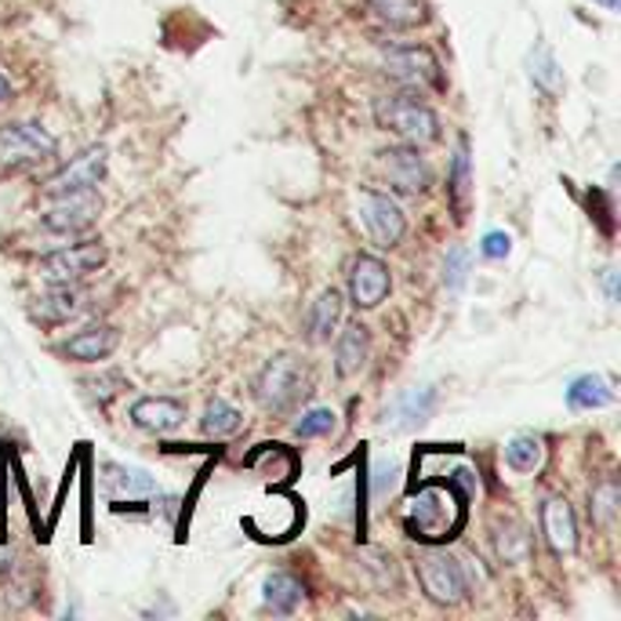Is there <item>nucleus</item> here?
<instances>
[{
    "mask_svg": "<svg viewBox=\"0 0 621 621\" xmlns=\"http://www.w3.org/2000/svg\"><path fill=\"white\" fill-rule=\"evenodd\" d=\"M251 396H255V404L272 418L295 415L298 407L313 396V367H309V360H302L298 353H277L255 375Z\"/></svg>",
    "mask_w": 621,
    "mask_h": 621,
    "instance_id": "nucleus-1",
    "label": "nucleus"
},
{
    "mask_svg": "<svg viewBox=\"0 0 621 621\" xmlns=\"http://www.w3.org/2000/svg\"><path fill=\"white\" fill-rule=\"evenodd\" d=\"M375 124L382 131L396 135L400 142L407 146H437L443 139V120L440 114L432 109L421 92H393V95H382L375 103Z\"/></svg>",
    "mask_w": 621,
    "mask_h": 621,
    "instance_id": "nucleus-2",
    "label": "nucleus"
},
{
    "mask_svg": "<svg viewBox=\"0 0 621 621\" xmlns=\"http://www.w3.org/2000/svg\"><path fill=\"white\" fill-rule=\"evenodd\" d=\"M415 570H418V586H421V592H426L429 603L458 607V603L469 600V589H473L469 586V570L454 553H447V549L421 553Z\"/></svg>",
    "mask_w": 621,
    "mask_h": 621,
    "instance_id": "nucleus-3",
    "label": "nucleus"
},
{
    "mask_svg": "<svg viewBox=\"0 0 621 621\" xmlns=\"http://www.w3.org/2000/svg\"><path fill=\"white\" fill-rule=\"evenodd\" d=\"M382 73L411 92H447L440 58L426 44H393L382 55Z\"/></svg>",
    "mask_w": 621,
    "mask_h": 621,
    "instance_id": "nucleus-4",
    "label": "nucleus"
},
{
    "mask_svg": "<svg viewBox=\"0 0 621 621\" xmlns=\"http://www.w3.org/2000/svg\"><path fill=\"white\" fill-rule=\"evenodd\" d=\"M58 153V139L33 120H8L0 124V164L8 171L41 168Z\"/></svg>",
    "mask_w": 621,
    "mask_h": 621,
    "instance_id": "nucleus-5",
    "label": "nucleus"
},
{
    "mask_svg": "<svg viewBox=\"0 0 621 621\" xmlns=\"http://www.w3.org/2000/svg\"><path fill=\"white\" fill-rule=\"evenodd\" d=\"M356 204H360V222H364L367 237H371V244L378 247V251H393V247L404 244L407 215H404V207L396 204L389 193L360 190Z\"/></svg>",
    "mask_w": 621,
    "mask_h": 621,
    "instance_id": "nucleus-6",
    "label": "nucleus"
},
{
    "mask_svg": "<svg viewBox=\"0 0 621 621\" xmlns=\"http://www.w3.org/2000/svg\"><path fill=\"white\" fill-rule=\"evenodd\" d=\"M378 175L385 179V185H389L393 193H400V196H421V193H429V185H432L429 160L421 157L418 146H407V142L382 149Z\"/></svg>",
    "mask_w": 621,
    "mask_h": 621,
    "instance_id": "nucleus-7",
    "label": "nucleus"
},
{
    "mask_svg": "<svg viewBox=\"0 0 621 621\" xmlns=\"http://www.w3.org/2000/svg\"><path fill=\"white\" fill-rule=\"evenodd\" d=\"M106 244L103 240H77L69 247H58V251L44 255L36 272L47 280V283H81L88 280L92 272H98L106 266Z\"/></svg>",
    "mask_w": 621,
    "mask_h": 621,
    "instance_id": "nucleus-8",
    "label": "nucleus"
},
{
    "mask_svg": "<svg viewBox=\"0 0 621 621\" xmlns=\"http://www.w3.org/2000/svg\"><path fill=\"white\" fill-rule=\"evenodd\" d=\"M98 215H103V196L98 190H81V193H66L55 196V204L41 215V226L55 237H81L88 233Z\"/></svg>",
    "mask_w": 621,
    "mask_h": 621,
    "instance_id": "nucleus-9",
    "label": "nucleus"
},
{
    "mask_svg": "<svg viewBox=\"0 0 621 621\" xmlns=\"http://www.w3.org/2000/svg\"><path fill=\"white\" fill-rule=\"evenodd\" d=\"M109 171V149L106 146H88L81 149L77 157H69L52 179L44 182V196H66V193H81V190H95L98 182L106 179Z\"/></svg>",
    "mask_w": 621,
    "mask_h": 621,
    "instance_id": "nucleus-10",
    "label": "nucleus"
},
{
    "mask_svg": "<svg viewBox=\"0 0 621 621\" xmlns=\"http://www.w3.org/2000/svg\"><path fill=\"white\" fill-rule=\"evenodd\" d=\"M393 291V272L378 255H356L350 263V302L356 309H378Z\"/></svg>",
    "mask_w": 621,
    "mask_h": 621,
    "instance_id": "nucleus-11",
    "label": "nucleus"
},
{
    "mask_svg": "<svg viewBox=\"0 0 621 621\" xmlns=\"http://www.w3.org/2000/svg\"><path fill=\"white\" fill-rule=\"evenodd\" d=\"M538 524H542V538L549 545L553 556H570L578 549V516L570 508L567 499L553 494L538 505Z\"/></svg>",
    "mask_w": 621,
    "mask_h": 621,
    "instance_id": "nucleus-12",
    "label": "nucleus"
},
{
    "mask_svg": "<svg viewBox=\"0 0 621 621\" xmlns=\"http://www.w3.org/2000/svg\"><path fill=\"white\" fill-rule=\"evenodd\" d=\"M117 345H120V331L114 324H92L73 334V339L58 342L55 353L62 360H73V364H103V360L117 353Z\"/></svg>",
    "mask_w": 621,
    "mask_h": 621,
    "instance_id": "nucleus-13",
    "label": "nucleus"
},
{
    "mask_svg": "<svg viewBox=\"0 0 621 621\" xmlns=\"http://www.w3.org/2000/svg\"><path fill=\"white\" fill-rule=\"evenodd\" d=\"M128 418L135 429L153 432V437H168V432L182 429L185 421V404L175 396H139L128 407Z\"/></svg>",
    "mask_w": 621,
    "mask_h": 621,
    "instance_id": "nucleus-14",
    "label": "nucleus"
},
{
    "mask_svg": "<svg viewBox=\"0 0 621 621\" xmlns=\"http://www.w3.org/2000/svg\"><path fill=\"white\" fill-rule=\"evenodd\" d=\"M334 375L356 378L371 360V328L364 320H350L342 331H334Z\"/></svg>",
    "mask_w": 621,
    "mask_h": 621,
    "instance_id": "nucleus-15",
    "label": "nucleus"
},
{
    "mask_svg": "<svg viewBox=\"0 0 621 621\" xmlns=\"http://www.w3.org/2000/svg\"><path fill=\"white\" fill-rule=\"evenodd\" d=\"M81 313V291L73 283H52L30 302V320L36 328H62Z\"/></svg>",
    "mask_w": 621,
    "mask_h": 621,
    "instance_id": "nucleus-16",
    "label": "nucleus"
},
{
    "mask_svg": "<svg viewBox=\"0 0 621 621\" xmlns=\"http://www.w3.org/2000/svg\"><path fill=\"white\" fill-rule=\"evenodd\" d=\"M342 306H345V298H342L339 288H324L313 302H309L306 320H302V334H306L309 345H328L331 342V334L342 324Z\"/></svg>",
    "mask_w": 621,
    "mask_h": 621,
    "instance_id": "nucleus-17",
    "label": "nucleus"
},
{
    "mask_svg": "<svg viewBox=\"0 0 621 621\" xmlns=\"http://www.w3.org/2000/svg\"><path fill=\"white\" fill-rule=\"evenodd\" d=\"M447 204H451L458 222H465L469 207H473V164H469V139L458 142L454 157H451V171H447Z\"/></svg>",
    "mask_w": 621,
    "mask_h": 621,
    "instance_id": "nucleus-18",
    "label": "nucleus"
},
{
    "mask_svg": "<svg viewBox=\"0 0 621 621\" xmlns=\"http://www.w3.org/2000/svg\"><path fill=\"white\" fill-rule=\"evenodd\" d=\"M371 11L389 30H418L429 22V0H371Z\"/></svg>",
    "mask_w": 621,
    "mask_h": 621,
    "instance_id": "nucleus-19",
    "label": "nucleus"
},
{
    "mask_svg": "<svg viewBox=\"0 0 621 621\" xmlns=\"http://www.w3.org/2000/svg\"><path fill=\"white\" fill-rule=\"evenodd\" d=\"M306 600V586L298 578L291 575H283V570H277V575H269L266 578V589H263V607L269 614H277V618H288L295 614L298 607H302Z\"/></svg>",
    "mask_w": 621,
    "mask_h": 621,
    "instance_id": "nucleus-20",
    "label": "nucleus"
},
{
    "mask_svg": "<svg viewBox=\"0 0 621 621\" xmlns=\"http://www.w3.org/2000/svg\"><path fill=\"white\" fill-rule=\"evenodd\" d=\"M527 73H531V81H534V88L545 92L549 98L556 95H564L567 88V81H564V69H560V62H556V55L549 52L545 44H534V52L527 55Z\"/></svg>",
    "mask_w": 621,
    "mask_h": 621,
    "instance_id": "nucleus-21",
    "label": "nucleus"
},
{
    "mask_svg": "<svg viewBox=\"0 0 621 621\" xmlns=\"http://www.w3.org/2000/svg\"><path fill=\"white\" fill-rule=\"evenodd\" d=\"M567 404L575 407V411H600V407L614 404V389L603 375H581V378L570 382Z\"/></svg>",
    "mask_w": 621,
    "mask_h": 621,
    "instance_id": "nucleus-22",
    "label": "nucleus"
},
{
    "mask_svg": "<svg viewBox=\"0 0 621 621\" xmlns=\"http://www.w3.org/2000/svg\"><path fill=\"white\" fill-rule=\"evenodd\" d=\"M240 426H244L240 407H233L229 400H222V396L207 400L204 418H201V432H204L207 440H229V437H237Z\"/></svg>",
    "mask_w": 621,
    "mask_h": 621,
    "instance_id": "nucleus-23",
    "label": "nucleus"
},
{
    "mask_svg": "<svg viewBox=\"0 0 621 621\" xmlns=\"http://www.w3.org/2000/svg\"><path fill=\"white\" fill-rule=\"evenodd\" d=\"M531 531L520 524V520H502L499 527H494V549H499V560L502 564H524L531 556Z\"/></svg>",
    "mask_w": 621,
    "mask_h": 621,
    "instance_id": "nucleus-24",
    "label": "nucleus"
},
{
    "mask_svg": "<svg viewBox=\"0 0 621 621\" xmlns=\"http://www.w3.org/2000/svg\"><path fill=\"white\" fill-rule=\"evenodd\" d=\"M618 505H621V491H618V480H600L596 488L589 491V520L600 531H611L618 524Z\"/></svg>",
    "mask_w": 621,
    "mask_h": 621,
    "instance_id": "nucleus-25",
    "label": "nucleus"
},
{
    "mask_svg": "<svg viewBox=\"0 0 621 621\" xmlns=\"http://www.w3.org/2000/svg\"><path fill=\"white\" fill-rule=\"evenodd\" d=\"M542 458H545V447L534 432H520V437L505 443V465L513 469V473H534V469L542 465Z\"/></svg>",
    "mask_w": 621,
    "mask_h": 621,
    "instance_id": "nucleus-26",
    "label": "nucleus"
},
{
    "mask_svg": "<svg viewBox=\"0 0 621 621\" xmlns=\"http://www.w3.org/2000/svg\"><path fill=\"white\" fill-rule=\"evenodd\" d=\"M469 266H473V255H469V247H462V244L447 247V255H443V288L451 291V295H458V291L465 288Z\"/></svg>",
    "mask_w": 621,
    "mask_h": 621,
    "instance_id": "nucleus-27",
    "label": "nucleus"
},
{
    "mask_svg": "<svg viewBox=\"0 0 621 621\" xmlns=\"http://www.w3.org/2000/svg\"><path fill=\"white\" fill-rule=\"evenodd\" d=\"M432 404H437V393L432 389H411L396 400V415H404V426H421L432 415Z\"/></svg>",
    "mask_w": 621,
    "mask_h": 621,
    "instance_id": "nucleus-28",
    "label": "nucleus"
},
{
    "mask_svg": "<svg viewBox=\"0 0 621 621\" xmlns=\"http://www.w3.org/2000/svg\"><path fill=\"white\" fill-rule=\"evenodd\" d=\"M291 432H295L298 440L331 437V432H334V411H328V407H313V411H306L302 418L295 421Z\"/></svg>",
    "mask_w": 621,
    "mask_h": 621,
    "instance_id": "nucleus-29",
    "label": "nucleus"
},
{
    "mask_svg": "<svg viewBox=\"0 0 621 621\" xmlns=\"http://www.w3.org/2000/svg\"><path fill=\"white\" fill-rule=\"evenodd\" d=\"M84 385H88V389H92V396H95L98 404H109V400H114V396H117L120 389H128V382H124V375H120V371H106V375H98V378H88V382H84Z\"/></svg>",
    "mask_w": 621,
    "mask_h": 621,
    "instance_id": "nucleus-30",
    "label": "nucleus"
},
{
    "mask_svg": "<svg viewBox=\"0 0 621 621\" xmlns=\"http://www.w3.org/2000/svg\"><path fill=\"white\" fill-rule=\"evenodd\" d=\"M114 473V483L120 491H128V494H153L157 491V483L149 480L146 473H139V469H109Z\"/></svg>",
    "mask_w": 621,
    "mask_h": 621,
    "instance_id": "nucleus-31",
    "label": "nucleus"
},
{
    "mask_svg": "<svg viewBox=\"0 0 621 621\" xmlns=\"http://www.w3.org/2000/svg\"><path fill=\"white\" fill-rule=\"evenodd\" d=\"M508 251H513V237L502 229H491V233H483V240H480V255L483 258H491V263H502V258H508Z\"/></svg>",
    "mask_w": 621,
    "mask_h": 621,
    "instance_id": "nucleus-32",
    "label": "nucleus"
},
{
    "mask_svg": "<svg viewBox=\"0 0 621 621\" xmlns=\"http://www.w3.org/2000/svg\"><path fill=\"white\" fill-rule=\"evenodd\" d=\"M603 291H607V302H618V269L603 272Z\"/></svg>",
    "mask_w": 621,
    "mask_h": 621,
    "instance_id": "nucleus-33",
    "label": "nucleus"
},
{
    "mask_svg": "<svg viewBox=\"0 0 621 621\" xmlns=\"http://www.w3.org/2000/svg\"><path fill=\"white\" fill-rule=\"evenodd\" d=\"M11 95H15V88H11V81L4 77V73H0V106H4Z\"/></svg>",
    "mask_w": 621,
    "mask_h": 621,
    "instance_id": "nucleus-34",
    "label": "nucleus"
},
{
    "mask_svg": "<svg viewBox=\"0 0 621 621\" xmlns=\"http://www.w3.org/2000/svg\"><path fill=\"white\" fill-rule=\"evenodd\" d=\"M592 4H600L603 11H611V15H618V8H621V0H592Z\"/></svg>",
    "mask_w": 621,
    "mask_h": 621,
    "instance_id": "nucleus-35",
    "label": "nucleus"
}]
</instances>
